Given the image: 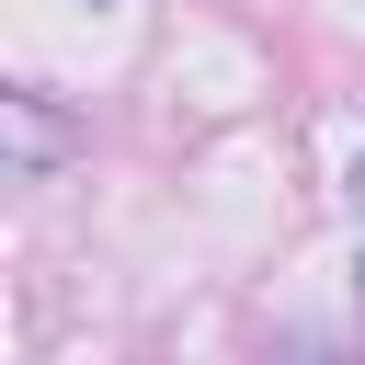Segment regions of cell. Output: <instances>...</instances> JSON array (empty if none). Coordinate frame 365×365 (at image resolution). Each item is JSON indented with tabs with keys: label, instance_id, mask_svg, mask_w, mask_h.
Returning <instances> with one entry per match:
<instances>
[{
	"label": "cell",
	"instance_id": "1",
	"mask_svg": "<svg viewBox=\"0 0 365 365\" xmlns=\"http://www.w3.org/2000/svg\"><path fill=\"white\" fill-rule=\"evenodd\" d=\"M57 148H68V125H57L34 91H0V171H11V182H34Z\"/></svg>",
	"mask_w": 365,
	"mask_h": 365
},
{
	"label": "cell",
	"instance_id": "2",
	"mask_svg": "<svg viewBox=\"0 0 365 365\" xmlns=\"http://www.w3.org/2000/svg\"><path fill=\"white\" fill-rule=\"evenodd\" d=\"M354 297H365V274H354Z\"/></svg>",
	"mask_w": 365,
	"mask_h": 365
}]
</instances>
